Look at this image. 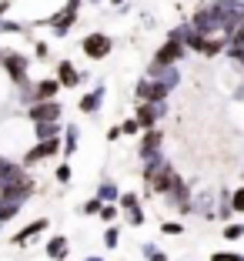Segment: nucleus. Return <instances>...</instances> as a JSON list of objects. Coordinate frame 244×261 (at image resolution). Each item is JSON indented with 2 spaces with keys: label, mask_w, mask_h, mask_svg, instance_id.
<instances>
[{
  "label": "nucleus",
  "mask_w": 244,
  "mask_h": 261,
  "mask_svg": "<svg viewBox=\"0 0 244 261\" xmlns=\"http://www.w3.org/2000/svg\"><path fill=\"white\" fill-rule=\"evenodd\" d=\"M87 4H104V0H87Z\"/></svg>",
  "instance_id": "nucleus-41"
},
{
  "label": "nucleus",
  "mask_w": 244,
  "mask_h": 261,
  "mask_svg": "<svg viewBox=\"0 0 244 261\" xmlns=\"http://www.w3.org/2000/svg\"><path fill=\"white\" fill-rule=\"evenodd\" d=\"M107 4H111V7H117V10H121L124 4H127V0H107Z\"/></svg>",
  "instance_id": "nucleus-39"
},
{
  "label": "nucleus",
  "mask_w": 244,
  "mask_h": 261,
  "mask_svg": "<svg viewBox=\"0 0 244 261\" xmlns=\"http://www.w3.org/2000/svg\"><path fill=\"white\" fill-rule=\"evenodd\" d=\"M50 228V218H34V221H27L17 234H10V245L14 248H23V245H31V241L40 238V231Z\"/></svg>",
  "instance_id": "nucleus-12"
},
{
  "label": "nucleus",
  "mask_w": 244,
  "mask_h": 261,
  "mask_svg": "<svg viewBox=\"0 0 244 261\" xmlns=\"http://www.w3.org/2000/svg\"><path fill=\"white\" fill-rule=\"evenodd\" d=\"M151 81H160V84H168L171 91H174L177 84H181V70H177V64H147V70H144Z\"/></svg>",
  "instance_id": "nucleus-13"
},
{
  "label": "nucleus",
  "mask_w": 244,
  "mask_h": 261,
  "mask_svg": "<svg viewBox=\"0 0 244 261\" xmlns=\"http://www.w3.org/2000/svg\"><path fill=\"white\" fill-rule=\"evenodd\" d=\"M168 117V100H138V108H134V121L141 124V130L154 127Z\"/></svg>",
  "instance_id": "nucleus-6"
},
{
  "label": "nucleus",
  "mask_w": 244,
  "mask_h": 261,
  "mask_svg": "<svg viewBox=\"0 0 244 261\" xmlns=\"http://www.w3.org/2000/svg\"><path fill=\"white\" fill-rule=\"evenodd\" d=\"M184 54H187V47H184V23H181V27H174V31L168 34V40L154 50V64H177Z\"/></svg>",
  "instance_id": "nucleus-1"
},
{
  "label": "nucleus",
  "mask_w": 244,
  "mask_h": 261,
  "mask_svg": "<svg viewBox=\"0 0 244 261\" xmlns=\"http://www.w3.org/2000/svg\"><path fill=\"white\" fill-rule=\"evenodd\" d=\"M160 234H168V238H177V234H184V224L181 221H160Z\"/></svg>",
  "instance_id": "nucleus-29"
},
{
  "label": "nucleus",
  "mask_w": 244,
  "mask_h": 261,
  "mask_svg": "<svg viewBox=\"0 0 244 261\" xmlns=\"http://www.w3.org/2000/svg\"><path fill=\"white\" fill-rule=\"evenodd\" d=\"M164 141H168V134H164V127H160V124H154V127L141 130V141H138V158H141V161H147V158L160 154V151H164Z\"/></svg>",
  "instance_id": "nucleus-9"
},
{
  "label": "nucleus",
  "mask_w": 244,
  "mask_h": 261,
  "mask_svg": "<svg viewBox=\"0 0 244 261\" xmlns=\"http://www.w3.org/2000/svg\"><path fill=\"white\" fill-rule=\"evenodd\" d=\"M10 4H14V0H0V17H4V14L10 10Z\"/></svg>",
  "instance_id": "nucleus-38"
},
{
  "label": "nucleus",
  "mask_w": 244,
  "mask_h": 261,
  "mask_svg": "<svg viewBox=\"0 0 244 261\" xmlns=\"http://www.w3.org/2000/svg\"><path fill=\"white\" fill-rule=\"evenodd\" d=\"M191 194H194L191 191V181H184V177L177 174V181L160 194V198H164V204H168V207H174L177 215H191Z\"/></svg>",
  "instance_id": "nucleus-4"
},
{
  "label": "nucleus",
  "mask_w": 244,
  "mask_h": 261,
  "mask_svg": "<svg viewBox=\"0 0 244 261\" xmlns=\"http://www.w3.org/2000/svg\"><path fill=\"white\" fill-rule=\"evenodd\" d=\"M77 144H80V127H77V124H64V130H61V154L67 158V161L77 154Z\"/></svg>",
  "instance_id": "nucleus-18"
},
{
  "label": "nucleus",
  "mask_w": 244,
  "mask_h": 261,
  "mask_svg": "<svg viewBox=\"0 0 244 261\" xmlns=\"http://www.w3.org/2000/svg\"><path fill=\"white\" fill-rule=\"evenodd\" d=\"M121 138H124L121 124H111V127H107V141H111V144H114V141H121Z\"/></svg>",
  "instance_id": "nucleus-35"
},
{
  "label": "nucleus",
  "mask_w": 244,
  "mask_h": 261,
  "mask_svg": "<svg viewBox=\"0 0 244 261\" xmlns=\"http://www.w3.org/2000/svg\"><path fill=\"white\" fill-rule=\"evenodd\" d=\"M100 204H104V201L97 198V194H94V198H87L84 204L77 207V211H80V215H87V218H97V211H100Z\"/></svg>",
  "instance_id": "nucleus-28"
},
{
  "label": "nucleus",
  "mask_w": 244,
  "mask_h": 261,
  "mask_svg": "<svg viewBox=\"0 0 244 261\" xmlns=\"http://www.w3.org/2000/svg\"><path fill=\"white\" fill-rule=\"evenodd\" d=\"M34 57H37V61H47V57H50V44H47V40H34Z\"/></svg>",
  "instance_id": "nucleus-31"
},
{
  "label": "nucleus",
  "mask_w": 244,
  "mask_h": 261,
  "mask_svg": "<svg viewBox=\"0 0 244 261\" xmlns=\"http://www.w3.org/2000/svg\"><path fill=\"white\" fill-rule=\"evenodd\" d=\"M0 61H4V50H0Z\"/></svg>",
  "instance_id": "nucleus-42"
},
{
  "label": "nucleus",
  "mask_w": 244,
  "mask_h": 261,
  "mask_svg": "<svg viewBox=\"0 0 244 261\" xmlns=\"http://www.w3.org/2000/svg\"><path fill=\"white\" fill-rule=\"evenodd\" d=\"M0 67H4V74H7V81L14 87H23L27 81H31V57L17 54V50H4V61H0Z\"/></svg>",
  "instance_id": "nucleus-3"
},
{
  "label": "nucleus",
  "mask_w": 244,
  "mask_h": 261,
  "mask_svg": "<svg viewBox=\"0 0 244 261\" xmlns=\"http://www.w3.org/2000/svg\"><path fill=\"white\" fill-rule=\"evenodd\" d=\"M241 70H244V67H241Z\"/></svg>",
  "instance_id": "nucleus-45"
},
{
  "label": "nucleus",
  "mask_w": 244,
  "mask_h": 261,
  "mask_svg": "<svg viewBox=\"0 0 244 261\" xmlns=\"http://www.w3.org/2000/svg\"><path fill=\"white\" fill-rule=\"evenodd\" d=\"M214 211H218V194H211V191L191 194V215H201V218H214Z\"/></svg>",
  "instance_id": "nucleus-16"
},
{
  "label": "nucleus",
  "mask_w": 244,
  "mask_h": 261,
  "mask_svg": "<svg viewBox=\"0 0 244 261\" xmlns=\"http://www.w3.org/2000/svg\"><path fill=\"white\" fill-rule=\"evenodd\" d=\"M84 261H104V258H100V254H87Z\"/></svg>",
  "instance_id": "nucleus-40"
},
{
  "label": "nucleus",
  "mask_w": 244,
  "mask_h": 261,
  "mask_svg": "<svg viewBox=\"0 0 244 261\" xmlns=\"http://www.w3.org/2000/svg\"><path fill=\"white\" fill-rule=\"evenodd\" d=\"M144 258H147V261H171L168 254L160 251V248H154V251H151V254H144Z\"/></svg>",
  "instance_id": "nucleus-36"
},
{
  "label": "nucleus",
  "mask_w": 244,
  "mask_h": 261,
  "mask_svg": "<svg viewBox=\"0 0 244 261\" xmlns=\"http://www.w3.org/2000/svg\"><path fill=\"white\" fill-rule=\"evenodd\" d=\"M241 261H244V254H241Z\"/></svg>",
  "instance_id": "nucleus-43"
},
{
  "label": "nucleus",
  "mask_w": 244,
  "mask_h": 261,
  "mask_svg": "<svg viewBox=\"0 0 244 261\" xmlns=\"http://www.w3.org/2000/svg\"><path fill=\"white\" fill-rule=\"evenodd\" d=\"M231 207H234V215H244V185L231 191Z\"/></svg>",
  "instance_id": "nucleus-30"
},
{
  "label": "nucleus",
  "mask_w": 244,
  "mask_h": 261,
  "mask_svg": "<svg viewBox=\"0 0 244 261\" xmlns=\"http://www.w3.org/2000/svg\"><path fill=\"white\" fill-rule=\"evenodd\" d=\"M31 171L23 168L20 161H10L7 154H0V191H7V188H20L31 181Z\"/></svg>",
  "instance_id": "nucleus-5"
},
{
  "label": "nucleus",
  "mask_w": 244,
  "mask_h": 261,
  "mask_svg": "<svg viewBox=\"0 0 244 261\" xmlns=\"http://www.w3.org/2000/svg\"><path fill=\"white\" fill-rule=\"evenodd\" d=\"M80 50H84L87 61H107V57L114 54V40H111V34H104V31H91V34H84V40H80Z\"/></svg>",
  "instance_id": "nucleus-2"
},
{
  "label": "nucleus",
  "mask_w": 244,
  "mask_h": 261,
  "mask_svg": "<svg viewBox=\"0 0 244 261\" xmlns=\"http://www.w3.org/2000/svg\"><path fill=\"white\" fill-rule=\"evenodd\" d=\"M20 31H23L20 20H4V31H0V34H20Z\"/></svg>",
  "instance_id": "nucleus-34"
},
{
  "label": "nucleus",
  "mask_w": 244,
  "mask_h": 261,
  "mask_svg": "<svg viewBox=\"0 0 244 261\" xmlns=\"http://www.w3.org/2000/svg\"><path fill=\"white\" fill-rule=\"evenodd\" d=\"M0 228H4V224H0Z\"/></svg>",
  "instance_id": "nucleus-44"
},
{
  "label": "nucleus",
  "mask_w": 244,
  "mask_h": 261,
  "mask_svg": "<svg viewBox=\"0 0 244 261\" xmlns=\"http://www.w3.org/2000/svg\"><path fill=\"white\" fill-rule=\"evenodd\" d=\"M224 241H241L244 238V224H237V221H224Z\"/></svg>",
  "instance_id": "nucleus-26"
},
{
  "label": "nucleus",
  "mask_w": 244,
  "mask_h": 261,
  "mask_svg": "<svg viewBox=\"0 0 244 261\" xmlns=\"http://www.w3.org/2000/svg\"><path fill=\"white\" fill-rule=\"evenodd\" d=\"M117 245H121V228H117V221H114V224H107V228H104V248H107V251H114Z\"/></svg>",
  "instance_id": "nucleus-25"
},
{
  "label": "nucleus",
  "mask_w": 244,
  "mask_h": 261,
  "mask_svg": "<svg viewBox=\"0 0 244 261\" xmlns=\"http://www.w3.org/2000/svg\"><path fill=\"white\" fill-rule=\"evenodd\" d=\"M141 204V194L138 191H121V198H117V207L121 211H127V207H138Z\"/></svg>",
  "instance_id": "nucleus-27"
},
{
  "label": "nucleus",
  "mask_w": 244,
  "mask_h": 261,
  "mask_svg": "<svg viewBox=\"0 0 244 261\" xmlns=\"http://www.w3.org/2000/svg\"><path fill=\"white\" fill-rule=\"evenodd\" d=\"M53 154H61V138H47V141H34L27 151H23L20 164L23 168H34V164L47 161V158H53Z\"/></svg>",
  "instance_id": "nucleus-8"
},
{
  "label": "nucleus",
  "mask_w": 244,
  "mask_h": 261,
  "mask_svg": "<svg viewBox=\"0 0 244 261\" xmlns=\"http://www.w3.org/2000/svg\"><path fill=\"white\" fill-rule=\"evenodd\" d=\"M44 254H47V261H67V254H70L67 234H50L44 245Z\"/></svg>",
  "instance_id": "nucleus-17"
},
{
  "label": "nucleus",
  "mask_w": 244,
  "mask_h": 261,
  "mask_svg": "<svg viewBox=\"0 0 244 261\" xmlns=\"http://www.w3.org/2000/svg\"><path fill=\"white\" fill-rule=\"evenodd\" d=\"M64 7L74 10V14H80V7H84V0H64Z\"/></svg>",
  "instance_id": "nucleus-37"
},
{
  "label": "nucleus",
  "mask_w": 244,
  "mask_h": 261,
  "mask_svg": "<svg viewBox=\"0 0 244 261\" xmlns=\"http://www.w3.org/2000/svg\"><path fill=\"white\" fill-rule=\"evenodd\" d=\"M124 221L130 224V228H144V221H147V211L144 207H127V211H124Z\"/></svg>",
  "instance_id": "nucleus-22"
},
{
  "label": "nucleus",
  "mask_w": 244,
  "mask_h": 261,
  "mask_svg": "<svg viewBox=\"0 0 244 261\" xmlns=\"http://www.w3.org/2000/svg\"><path fill=\"white\" fill-rule=\"evenodd\" d=\"M211 261H241V254L237 251H228V248H221V251H214Z\"/></svg>",
  "instance_id": "nucleus-32"
},
{
  "label": "nucleus",
  "mask_w": 244,
  "mask_h": 261,
  "mask_svg": "<svg viewBox=\"0 0 244 261\" xmlns=\"http://www.w3.org/2000/svg\"><path fill=\"white\" fill-rule=\"evenodd\" d=\"M57 81H61V91H74V87H80L84 84V74H80V70L74 67V61H67V57H64V61H57Z\"/></svg>",
  "instance_id": "nucleus-14"
},
{
  "label": "nucleus",
  "mask_w": 244,
  "mask_h": 261,
  "mask_svg": "<svg viewBox=\"0 0 244 261\" xmlns=\"http://www.w3.org/2000/svg\"><path fill=\"white\" fill-rule=\"evenodd\" d=\"M121 130H124V134H127V138H138V134H141V124L134 121V117H127V121L121 124Z\"/></svg>",
  "instance_id": "nucleus-33"
},
{
  "label": "nucleus",
  "mask_w": 244,
  "mask_h": 261,
  "mask_svg": "<svg viewBox=\"0 0 244 261\" xmlns=\"http://www.w3.org/2000/svg\"><path fill=\"white\" fill-rule=\"evenodd\" d=\"M20 211H23V201H14V198H4L0 194V224H10Z\"/></svg>",
  "instance_id": "nucleus-19"
},
{
  "label": "nucleus",
  "mask_w": 244,
  "mask_h": 261,
  "mask_svg": "<svg viewBox=\"0 0 244 261\" xmlns=\"http://www.w3.org/2000/svg\"><path fill=\"white\" fill-rule=\"evenodd\" d=\"M27 121H31V124L64 121V104H61V97H50V100H34L31 108H27Z\"/></svg>",
  "instance_id": "nucleus-7"
},
{
  "label": "nucleus",
  "mask_w": 244,
  "mask_h": 261,
  "mask_svg": "<svg viewBox=\"0 0 244 261\" xmlns=\"http://www.w3.org/2000/svg\"><path fill=\"white\" fill-rule=\"evenodd\" d=\"M168 97H171V87L160 84V81H151L147 74L134 84V104L138 100H168Z\"/></svg>",
  "instance_id": "nucleus-11"
},
{
  "label": "nucleus",
  "mask_w": 244,
  "mask_h": 261,
  "mask_svg": "<svg viewBox=\"0 0 244 261\" xmlns=\"http://www.w3.org/2000/svg\"><path fill=\"white\" fill-rule=\"evenodd\" d=\"M104 97H107V87H104V84H97L94 91H87L84 97L77 100V111H80V114H87V117L97 114V111L104 108Z\"/></svg>",
  "instance_id": "nucleus-15"
},
{
  "label": "nucleus",
  "mask_w": 244,
  "mask_h": 261,
  "mask_svg": "<svg viewBox=\"0 0 244 261\" xmlns=\"http://www.w3.org/2000/svg\"><path fill=\"white\" fill-rule=\"evenodd\" d=\"M53 177H57V185H61V188H67L70 181H74V168H70V161H67V158H64V161L57 164V171H53Z\"/></svg>",
  "instance_id": "nucleus-23"
},
{
  "label": "nucleus",
  "mask_w": 244,
  "mask_h": 261,
  "mask_svg": "<svg viewBox=\"0 0 244 261\" xmlns=\"http://www.w3.org/2000/svg\"><path fill=\"white\" fill-rule=\"evenodd\" d=\"M34 23H44V27H50L53 37H67V34L77 27V14H74V10H67V7H61V10H53L50 17H40V20H34Z\"/></svg>",
  "instance_id": "nucleus-10"
},
{
  "label": "nucleus",
  "mask_w": 244,
  "mask_h": 261,
  "mask_svg": "<svg viewBox=\"0 0 244 261\" xmlns=\"http://www.w3.org/2000/svg\"><path fill=\"white\" fill-rule=\"evenodd\" d=\"M34 127V141H47V138H61L64 121H47V124H31Z\"/></svg>",
  "instance_id": "nucleus-20"
},
{
  "label": "nucleus",
  "mask_w": 244,
  "mask_h": 261,
  "mask_svg": "<svg viewBox=\"0 0 244 261\" xmlns=\"http://www.w3.org/2000/svg\"><path fill=\"white\" fill-rule=\"evenodd\" d=\"M97 198H100V201H114V204H117V198H121V188H117L114 177H104V181L97 185Z\"/></svg>",
  "instance_id": "nucleus-21"
},
{
  "label": "nucleus",
  "mask_w": 244,
  "mask_h": 261,
  "mask_svg": "<svg viewBox=\"0 0 244 261\" xmlns=\"http://www.w3.org/2000/svg\"><path fill=\"white\" fill-rule=\"evenodd\" d=\"M117 215H121V207H117L114 201H104V204H100V211H97V218H100L104 224H114Z\"/></svg>",
  "instance_id": "nucleus-24"
}]
</instances>
